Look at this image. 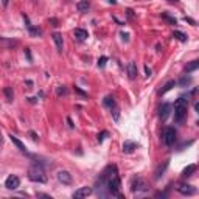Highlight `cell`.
I'll use <instances>...</instances> for the list:
<instances>
[{
  "label": "cell",
  "mask_w": 199,
  "mask_h": 199,
  "mask_svg": "<svg viewBox=\"0 0 199 199\" xmlns=\"http://www.w3.org/2000/svg\"><path fill=\"white\" fill-rule=\"evenodd\" d=\"M196 173V165H188L184 171H182V176L184 177H190V176H193Z\"/></svg>",
  "instance_id": "18"
},
{
  "label": "cell",
  "mask_w": 199,
  "mask_h": 199,
  "mask_svg": "<svg viewBox=\"0 0 199 199\" xmlns=\"http://www.w3.org/2000/svg\"><path fill=\"white\" fill-rule=\"evenodd\" d=\"M5 95H6L8 101H13V98H14V93H13V90H11L9 87H6V89H5Z\"/></svg>",
  "instance_id": "25"
},
{
  "label": "cell",
  "mask_w": 199,
  "mask_h": 199,
  "mask_svg": "<svg viewBox=\"0 0 199 199\" xmlns=\"http://www.w3.org/2000/svg\"><path fill=\"white\" fill-rule=\"evenodd\" d=\"M67 123H69V126H70V128H73V126H75V124H73V121H72V118H67Z\"/></svg>",
  "instance_id": "34"
},
{
  "label": "cell",
  "mask_w": 199,
  "mask_h": 199,
  "mask_svg": "<svg viewBox=\"0 0 199 199\" xmlns=\"http://www.w3.org/2000/svg\"><path fill=\"white\" fill-rule=\"evenodd\" d=\"M174 86H176V81H168V82H166V84H165V86L159 90V95H165V93H166V92H170Z\"/></svg>",
  "instance_id": "17"
},
{
  "label": "cell",
  "mask_w": 199,
  "mask_h": 199,
  "mask_svg": "<svg viewBox=\"0 0 199 199\" xmlns=\"http://www.w3.org/2000/svg\"><path fill=\"white\" fill-rule=\"evenodd\" d=\"M8 3H9V0H2V5L3 6H8Z\"/></svg>",
  "instance_id": "37"
},
{
  "label": "cell",
  "mask_w": 199,
  "mask_h": 199,
  "mask_svg": "<svg viewBox=\"0 0 199 199\" xmlns=\"http://www.w3.org/2000/svg\"><path fill=\"white\" fill-rule=\"evenodd\" d=\"M168 2H179V0H168Z\"/></svg>",
  "instance_id": "39"
},
{
  "label": "cell",
  "mask_w": 199,
  "mask_h": 199,
  "mask_svg": "<svg viewBox=\"0 0 199 199\" xmlns=\"http://www.w3.org/2000/svg\"><path fill=\"white\" fill-rule=\"evenodd\" d=\"M187 109H188V100L179 98L174 103V120L177 123H182L187 117Z\"/></svg>",
  "instance_id": "1"
},
{
  "label": "cell",
  "mask_w": 199,
  "mask_h": 199,
  "mask_svg": "<svg viewBox=\"0 0 199 199\" xmlns=\"http://www.w3.org/2000/svg\"><path fill=\"white\" fill-rule=\"evenodd\" d=\"M177 191H179L181 195H185V196H193V195H196V188L191 187V185H188V184L179 185V187H177Z\"/></svg>",
  "instance_id": "7"
},
{
  "label": "cell",
  "mask_w": 199,
  "mask_h": 199,
  "mask_svg": "<svg viewBox=\"0 0 199 199\" xmlns=\"http://www.w3.org/2000/svg\"><path fill=\"white\" fill-rule=\"evenodd\" d=\"M106 135H107V131H103L101 134H98V142L101 143V142H103V140L106 139Z\"/></svg>",
  "instance_id": "28"
},
{
  "label": "cell",
  "mask_w": 199,
  "mask_h": 199,
  "mask_svg": "<svg viewBox=\"0 0 199 199\" xmlns=\"http://www.w3.org/2000/svg\"><path fill=\"white\" fill-rule=\"evenodd\" d=\"M51 38H53L55 44H56L58 51H62V48H64V40H62V36H61L59 33H53V34H51Z\"/></svg>",
  "instance_id": "12"
},
{
  "label": "cell",
  "mask_w": 199,
  "mask_h": 199,
  "mask_svg": "<svg viewBox=\"0 0 199 199\" xmlns=\"http://www.w3.org/2000/svg\"><path fill=\"white\" fill-rule=\"evenodd\" d=\"M134 149H137V143H134V142H131V140H126V142L123 143V153L131 154Z\"/></svg>",
  "instance_id": "11"
},
{
  "label": "cell",
  "mask_w": 199,
  "mask_h": 199,
  "mask_svg": "<svg viewBox=\"0 0 199 199\" xmlns=\"http://www.w3.org/2000/svg\"><path fill=\"white\" fill-rule=\"evenodd\" d=\"M162 17H163L165 20H168L171 25H176V19H174V17H171V16H168L166 13H162Z\"/></svg>",
  "instance_id": "24"
},
{
  "label": "cell",
  "mask_w": 199,
  "mask_h": 199,
  "mask_svg": "<svg viewBox=\"0 0 199 199\" xmlns=\"http://www.w3.org/2000/svg\"><path fill=\"white\" fill-rule=\"evenodd\" d=\"M92 188L90 187H81V188H78L75 193H73V198L76 199H81V198H87L89 195H92Z\"/></svg>",
  "instance_id": "8"
},
{
  "label": "cell",
  "mask_w": 199,
  "mask_h": 199,
  "mask_svg": "<svg viewBox=\"0 0 199 199\" xmlns=\"http://www.w3.org/2000/svg\"><path fill=\"white\" fill-rule=\"evenodd\" d=\"M28 177H30V181H33V182H40V184L47 182V176H45L44 170L40 168L39 165L30 166V170H28Z\"/></svg>",
  "instance_id": "3"
},
{
  "label": "cell",
  "mask_w": 199,
  "mask_h": 199,
  "mask_svg": "<svg viewBox=\"0 0 199 199\" xmlns=\"http://www.w3.org/2000/svg\"><path fill=\"white\" fill-rule=\"evenodd\" d=\"M111 111H112V114H114V120H115V121H118V118H120V114H118V107H117V106H114V107H112V109H111Z\"/></svg>",
  "instance_id": "27"
},
{
  "label": "cell",
  "mask_w": 199,
  "mask_h": 199,
  "mask_svg": "<svg viewBox=\"0 0 199 199\" xmlns=\"http://www.w3.org/2000/svg\"><path fill=\"white\" fill-rule=\"evenodd\" d=\"M173 36H174L177 40H181V42H187V36H185L182 31H174V33H173Z\"/></svg>",
  "instance_id": "22"
},
{
  "label": "cell",
  "mask_w": 199,
  "mask_h": 199,
  "mask_svg": "<svg viewBox=\"0 0 199 199\" xmlns=\"http://www.w3.org/2000/svg\"><path fill=\"white\" fill-rule=\"evenodd\" d=\"M145 73H146V76H151V70H149L148 65H145Z\"/></svg>",
  "instance_id": "32"
},
{
  "label": "cell",
  "mask_w": 199,
  "mask_h": 199,
  "mask_svg": "<svg viewBox=\"0 0 199 199\" xmlns=\"http://www.w3.org/2000/svg\"><path fill=\"white\" fill-rule=\"evenodd\" d=\"M104 106L109 107V109H112V107L117 106V104H115V100H114L112 97H106V98H104Z\"/></svg>",
  "instance_id": "21"
},
{
  "label": "cell",
  "mask_w": 199,
  "mask_h": 199,
  "mask_svg": "<svg viewBox=\"0 0 199 199\" xmlns=\"http://www.w3.org/2000/svg\"><path fill=\"white\" fill-rule=\"evenodd\" d=\"M170 109H171V104H168V103H165V104L160 107V117H162V120H165L166 117H168Z\"/></svg>",
  "instance_id": "19"
},
{
  "label": "cell",
  "mask_w": 199,
  "mask_h": 199,
  "mask_svg": "<svg viewBox=\"0 0 199 199\" xmlns=\"http://www.w3.org/2000/svg\"><path fill=\"white\" fill-rule=\"evenodd\" d=\"M190 81H191V78H190V76H188V78H187V76H184V78L181 80V86H185V84H188Z\"/></svg>",
  "instance_id": "29"
},
{
  "label": "cell",
  "mask_w": 199,
  "mask_h": 199,
  "mask_svg": "<svg viewBox=\"0 0 199 199\" xmlns=\"http://www.w3.org/2000/svg\"><path fill=\"white\" fill-rule=\"evenodd\" d=\"M30 135H31V139H33V140H34V142H38V140H39V137H38V135H36V134H34V132H33V131H31V132H30Z\"/></svg>",
  "instance_id": "30"
},
{
  "label": "cell",
  "mask_w": 199,
  "mask_h": 199,
  "mask_svg": "<svg viewBox=\"0 0 199 199\" xmlns=\"http://www.w3.org/2000/svg\"><path fill=\"white\" fill-rule=\"evenodd\" d=\"M50 22H51V24H53V27H58V20H56V19H51V20H50Z\"/></svg>",
  "instance_id": "35"
},
{
  "label": "cell",
  "mask_w": 199,
  "mask_h": 199,
  "mask_svg": "<svg viewBox=\"0 0 199 199\" xmlns=\"http://www.w3.org/2000/svg\"><path fill=\"white\" fill-rule=\"evenodd\" d=\"M120 187H121L120 177H118V174H117V170H114V173H112L111 176H107L106 188H107V191H109L112 196H120Z\"/></svg>",
  "instance_id": "2"
},
{
  "label": "cell",
  "mask_w": 199,
  "mask_h": 199,
  "mask_svg": "<svg viewBox=\"0 0 199 199\" xmlns=\"http://www.w3.org/2000/svg\"><path fill=\"white\" fill-rule=\"evenodd\" d=\"M76 8H78L80 13H86V11L90 8V2H89V0H81V2L76 3Z\"/></svg>",
  "instance_id": "16"
},
{
  "label": "cell",
  "mask_w": 199,
  "mask_h": 199,
  "mask_svg": "<svg viewBox=\"0 0 199 199\" xmlns=\"http://www.w3.org/2000/svg\"><path fill=\"white\" fill-rule=\"evenodd\" d=\"M25 53H27V56H28V61H31V55H30V50H28V48L25 50Z\"/></svg>",
  "instance_id": "36"
},
{
  "label": "cell",
  "mask_w": 199,
  "mask_h": 199,
  "mask_svg": "<svg viewBox=\"0 0 199 199\" xmlns=\"http://www.w3.org/2000/svg\"><path fill=\"white\" fill-rule=\"evenodd\" d=\"M166 166H168V160L163 163V166L160 165L159 168H157V171H156V179H160V176H162V173L165 171V168H166Z\"/></svg>",
  "instance_id": "23"
},
{
  "label": "cell",
  "mask_w": 199,
  "mask_h": 199,
  "mask_svg": "<svg viewBox=\"0 0 199 199\" xmlns=\"http://www.w3.org/2000/svg\"><path fill=\"white\" fill-rule=\"evenodd\" d=\"M0 142H2V137H0Z\"/></svg>",
  "instance_id": "40"
},
{
  "label": "cell",
  "mask_w": 199,
  "mask_h": 199,
  "mask_svg": "<svg viewBox=\"0 0 199 199\" xmlns=\"http://www.w3.org/2000/svg\"><path fill=\"white\" fill-rule=\"evenodd\" d=\"M109 3H112V5H117V0H107Z\"/></svg>",
  "instance_id": "38"
},
{
  "label": "cell",
  "mask_w": 199,
  "mask_h": 199,
  "mask_svg": "<svg viewBox=\"0 0 199 199\" xmlns=\"http://www.w3.org/2000/svg\"><path fill=\"white\" fill-rule=\"evenodd\" d=\"M128 75L131 80H135L137 78V64L135 62H129L128 64Z\"/></svg>",
  "instance_id": "13"
},
{
  "label": "cell",
  "mask_w": 199,
  "mask_h": 199,
  "mask_svg": "<svg viewBox=\"0 0 199 199\" xmlns=\"http://www.w3.org/2000/svg\"><path fill=\"white\" fill-rule=\"evenodd\" d=\"M106 62H107V58H106V56H101V58L98 59V67L103 69V67L106 65Z\"/></svg>",
  "instance_id": "26"
},
{
  "label": "cell",
  "mask_w": 199,
  "mask_h": 199,
  "mask_svg": "<svg viewBox=\"0 0 199 199\" xmlns=\"http://www.w3.org/2000/svg\"><path fill=\"white\" fill-rule=\"evenodd\" d=\"M61 93H65V89L64 87H59L58 89V95H61Z\"/></svg>",
  "instance_id": "33"
},
{
  "label": "cell",
  "mask_w": 199,
  "mask_h": 199,
  "mask_svg": "<svg viewBox=\"0 0 199 199\" xmlns=\"http://www.w3.org/2000/svg\"><path fill=\"white\" fill-rule=\"evenodd\" d=\"M174 142H176V129L171 128V126L165 128V131H163V143L166 146H171V145H174Z\"/></svg>",
  "instance_id": "4"
},
{
  "label": "cell",
  "mask_w": 199,
  "mask_h": 199,
  "mask_svg": "<svg viewBox=\"0 0 199 199\" xmlns=\"http://www.w3.org/2000/svg\"><path fill=\"white\" fill-rule=\"evenodd\" d=\"M8 137H9V140H11V142H13V143H14V145H16V146H17V148H19V149L22 151V153H25V154H28V153H27V148H25V145H24V143H22V142H20V140H19V139H17L16 135H13V134H9Z\"/></svg>",
  "instance_id": "10"
},
{
  "label": "cell",
  "mask_w": 199,
  "mask_h": 199,
  "mask_svg": "<svg viewBox=\"0 0 199 199\" xmlns=\"http://www.w3.org/2000/svg\"><path fill=\"white\" fill-rule=\"evenodd\" d=\"M131 190H132V193L146 191V190H148V185H146V182H145L143 179H140V177H135V179L132 181V184H131Z\"/></svg>",
  "instance_id": "5"
},
{
  "label": "cell",
  "mask_w": 199,
  "mask_h": 199,
  "mask_svg": "<svg viewBox=\"0 0 199 199\" xmlns=\"http://www.w3.org/2000/svg\"><path fill=\"white\" fill-rule=\"evenodd\" d=\"M185 22H188V24H191V25H196V22H195L193 19H190V17H185Z\"/></svg>",
  "instance_id": "31"
},
{
  "label": "cell",
  "mask_w": 199,
  "mask_h": 199,
  "mask_svg": "<svg viewBox=\"0 0 199 199\" xmlns=\"http://www.w3.org/2000/svg\"><path fill=\"white\" fill-rule=\"evenodd\" d=\"M75 38L80 40H86L89 38V33L86 30H82V28H75Z\"/></svg>",
  "instance_id": "15"
},
{
  "label": "cell",
  "mask_w": 199,
  "mask_h": 199,
  "mask_svg": "<svg viewBox=\"0 0 199 199\" xmlns=\"http://www.w3.org/2000/svg\"><path fill=\"white\" fill-rule=\"evenodd\" d=\"M19 185H20V179L17 176H14V174L8 176L6 181H5V187L8 190H16V188H19Z\"/></svg>",
  "instance_id": "6"
},
{
  "label": "cell",
  "mask_w": 199,
  "mask_h": 199,
  "mask_svg": "<svg viewBox=\"0 0 199 199\" xmlns=\"http://www.w3.org/2000/svg\"><path fill=\"white\" fill-rule=\"evenodd\" d=\"M198 67H199V62L198 61H193L191 64H188V65L185 67V72H187V73H191V72H195Z\"/></svg>",
  "instance_id": "20"
},
{
  "label": "cell",
  "mask_w": 199,
  "mask_h": 199,
  "mask_svg": "<svg viewBox=\"0 0 199 199\" xmlns=\"http://www.w3.org/2000/svg\"><path fill=\"white\" fill-rule=\"evenodd\" d=\"M58 181L62 182V184H65V185H70L73 179H72V174L69 171H59L58 173Z\"/></svg>",
  "instance_id": "9"
},
{
  "label": "cell",
  "mask_w": 199,
  "mask_h": 199,
  "mask_svg": "<svg viewBox=\"0 0 199 199\" xmlns=\"http://www.w3.org/2000/svg\"><path fill=\"white\" fill-rule=\"evenodd\" d=\"M17 42L13 39H5V38H0V47H5V48H13L16 47Z\"/></svg>",
  "instance_id": "14"
}]
</instances>
